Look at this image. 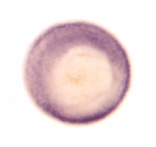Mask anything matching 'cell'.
Returning <instances> with one entry per match:
<instances>
[{
    "instance_id": "6da1fadb",
    "label": "cell",
    "mask_w": 156,
    "mask_h": 147,
    "mask_svg": "<svg viewBox=\"0 0 156 147\" xmlns=\"http://www.w3.org/2000/svg\"><path fill=\"white\" fill-rule=\"evenodd\" d=\"M50 40L28 76L45 108L81 125L118 99L127 73L106 43L80 29Z\"/></svg>"
}]
</instances>
